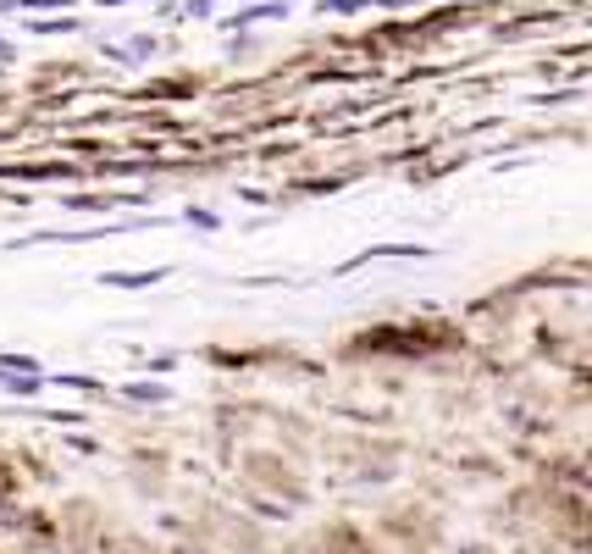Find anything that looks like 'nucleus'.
<instances>
[{"label": "nucleus", "mask_w": 592, "mask_h": 554, "mask_svg": "<svg viewBox=\"0 0 592 554\" xmlns=\"http://www.w3.org/2000/svg\"><path fill=\"white\" fill-rule=\"evenodd\" d=\"M161 277H166V266H155V272H100V283L106 289H150Z\"/></svg>", "instance_id": "1"}, {"label": "nucleus", "mask_w": 592, "mask_h": 554, "mask_svg": "<svg viewBox=\"0 0 592 554\" xmlns=\"http://www.w3.org/2000/svg\"><path fill=\"white\" fill-rule=\"evenodd\" d=\"M128 399H150V405H161L166 388H155V383H128Z\"/></svg>", "instance_id": "2"}, {"label": "nucleus", "mask_w": 592, "mask_h": 554, "mask_svg": "<svg viewBox=\"0 0 592 554\" xmlns=\"http://www.w3.org/2000/svg\"><path fill=\"white\" fill-rule=\"evenodd\" d=\"M366 0H321V12H360Z\"/></svg>", "instance_id": "3"}, {"label": "nucleus", "mask_w": 592, "mask_h": 554, "mask_svg": "<svg viewBox=\"0 0 592 554\" xmlns=\"http://www.w3.org/2000/svg\"><path fill=\"white\" fill-rule=\"evenodd\" d=\"M23 6H34V12H67L72 0H23Z\"/></svg>", "instance_id": "4"}, {"label": "nucleus", "mask_w": 592, "mask_h": 554, "mask_svg": "<svg viewBox=\"0 0 592 554\" xmlns=\"http://www.w3.org/2000/svg\"><path fill=\"white\" fill-rule=\"evenodd\" d=\"M12 56H17V50H12V45H6V39H0V61H12Z\"/></svg>", "instance_id": "5"}, {"label": "nucleus", "mask_w": 592, "mask_h": 554, "mask_svg": "<svg viewBox=\"0 0 592 554\" xmlns=\"http://www.w3.org/2000/svg\"><path fill=\"white\" fill-rule=\"evenodd\" d=\"M106 6H122V0H106ZM150 6H155V0H150Z\"/></svg>", "instance_id": "6"}]
</instances>
